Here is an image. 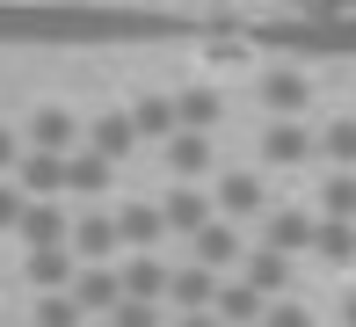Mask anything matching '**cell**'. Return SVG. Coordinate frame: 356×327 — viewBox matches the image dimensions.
Masks as SVG:
<instances>
[{
    "label": "cell",
    "instance_id": "d6986e66",
    "mask_svg": "<svg viewBox=\"0 0 356 327\" xmlns=\"http://www.w3.org/2000/svg\"><path fill=\"white\" fill-rule=\"evenodd\" d=\"M168 168L182 175V189H189L204 168H211V138H204V131H175L168 138Z\"/></svg>",
    "mask_w": 356,
    "mask_h": 327
},
{
    "label": "cell",
    "instance_id": "603a6c76",
    "mask_svg": "<svg viewBox=\"0 0 356 327\" xmlns=\"http://www.w3.org/2000/svg\"><path fill=\"white\" fill-rule=\"evenodd\" d=\"M320 262H334V269H349L356 262V225H327V218H313V240H305Z\"/></svg>",
    "mask_w": 356,
    "mask_h": 327
},
{
    "label": "cell",
    "instance_id": "d4e9b609",
    "mask_svg": "<svg viewBox=\"0 0 356 327\" xmlns=\"http://www.w3.org/2000/svg\"><path fill=\"white\" fill-rule=\"evenodd\" d=\"M29 284H37V291H66L73 284V255L66 248H37V255H29Z\"/></svg>",
    "mask_w": 356,
    "mask_h": 327
},
{
    "label": "cell",
    "instance_id": "7c38bea8",
    "mask_svg": "<svg viewBox=\"0 0 356 327\" xmlns=\"http://www.w3.org/2000/svg\"><path fill=\"white\" fill-rule=\"evenodd\" d=\"M189 248H197V269H233V262L240 255H248V248H240V233H233V225H225V218H211V225H204V233H189Z\"/></svg>",
    "mask_w": 356,
    "mask_h": 327
},
{
    "label": "cell",
    "instance_id": "e0dca14e",
    "mask_svg": "<svg viewBox=\"0 0 356 327\" xmlns=\"http://www.w3.org/2000/svg\"><path fill=\"white\" fill-rule=\"evenodd\" d=\"M168 109H175V131H204V138H211V124H218V95H211V88L168 95Z\"/></svg>",
    "mask_w": 356,
    "mask_h": 327
},
{
    "label": "cell",
    "instance_id": "7a4b0ae2",
    "mask_svg": "<svg viewBox=\"0 0 356 327\" xmlns=\"http://www.w3.org/2000/svg\"><path fill=\"white\" fill-rule=\"evenodd\" d=\"M254 44H277V51H356V15L305 8V15H284V22H262Z\"/></svg>",
    "mask_w": 356,
    "mask_h": 327
},
{
    "label": "cell",
    "instance_id": "4dcf8cb0",
    "mask_svg": "<svg viewBox=\"0 0 356 327\" xmlns=\"http://www.w3.org/2000/svg\"><path fill=\"white\" fill-rule=\"evenodd\" d=\"M15 218H22V189L0 182V233H15Z\"/></svg>",
    "mask_w": 356,
    "mask_h": 327
},
{
    "label": "cell",
    "instance_id": "3957f363",
    "mask_svg": "<svg viewBox=\"0 0 356 327\" xmlns=\"http://www.w3.org/2000/svg\"><path fill=\"white\" fill-rule=\"evenodd\" d=\"M15 189H22V204H58L66 196V160L58 153H22L15 160Z\"/></svg>",
    "mask_w": 356,
    "mask_h": 327
},
{
    "label": "cell",
    "instance_id": "44dd1931",
    "mask_svg": "<svg viewBox=\"0 0 356 327\" xmlns=\"http://www.w3.org/2000/svg\"><path fill=\"white\" fill-rule=\"evenodd\" d=\"M66 145H73V117L66 109H37V117H29V153H58L66 160Z\"/></svg>",
    "mask_w": 356,
    "mask_h": 327
},
{
    "label": "cell",
    "instance_id": "ffe728a7",
    "mask_svg": "<svg viewBox=\"0 0 356 327\" xmlns=\"http://www.w3.org/2000/svg\"><path fill=\"white\" fill-rule=\"evenodd\" d=\"M305 153H313V131L305 124H269L262 131V160H277V168H298Z\"/></svg>",
    "mask_w": 356,
    "mask_h": 327
},
{
    "label": "cell",
    "instance_id": "1f68e13d",
    "mask_svg": "<svg viewBox=\"0 0 356 327\" xmlns=\"http://www.w3.org/2000/svg\"><path fill=\"white\" fill-rule=\"evenodd\" d=\"M15 160H22V145H15V131L0 124V175H15Z\"/></svg>",
    "mask_w": 356,
    "mask_h": 327
},
{
    "label": "cell",
    "instance_id": "8992f818",
    "mask_svg": "<svg viewBox=\"0 0 356 327\" xmlns=\"http://www.w3.org/2000/svg\"><path fill=\"white\" fill-rule=\"evenodd\" d=\"M262 102L277 109V124H298V117H305V102H313V88H305L298 65H277V73H262Z\"/></svg>",
    "mask_w": 356,
    "mask_h": 327
},
{
    "label": "cell",
    "instance_id": "83f0119b",
    "mask_svg": "<svg viewBox=\"0 0 356 327\" xmlns=\"http://www.w3.org/2000/svg\"><path fill=\"white\" fill-rule=\"evenodd\" d=\"M37 327H80V313H73L66 291H44V298H37Z\"/></svg>",
    "mask_w": 356,
    "mask_h": 327
},
{
    "label": "cell",
    "instance_id": "52a82bcc",
    "mask_svg": "<svg viewBox=\"0 0 356 327\" xmlns=\"http://www.w3.org/2000/svg\"><path fill=\"white\" fill-rule=\"evenodd\" d=\"M66 225H73V211H66V204H22L15 233H22V240H29V255H37V248H66Z\"/></svg>",
    "mask_w": 356,
    "mask_h": 327
},
{
    "label": "cell",
    "instance_id": "5b68a950",
    "mask_svg": "<svg viewBox=\"0 0 356 327\" xmlns=\"http://www.w3.org/2000/svg\"><path fill=\"white\" fill-rule=\"evenodd\" d=\"M254 218V211H269V189H262V175H248V168H233L218 182V196H211V218Z\"/></svg>",
    "mask_w": 356,
    "mask_h": 327
},
{
    "label": "cell",
    "instance_id": "484cf974",
    "mask_svg": "<svg viewBox=\"0 0 356 327\" xmlns=\"http://www.w3.org/2000/svg\"><path fill=\"white\" fill-rule=\"evenodd\" d=\"M109 175H117V168H102L95 153H66V189H73V196H102Z\"/></svg>",
    "mask_w": 356,
    "mask_h": 327
},
{
    "label": "cell",
    "instance_id": "30bf717a",
    "mask_svg": "<svg viewBox=\"0 0 356 327\" xmlns=\"http://www.w3.org/2000/svg\"><path fill=\"white\" fill-rule=\"evenodd\" d=\"M160 211V233H204L211 225V196L204 189H168V204H153Z\"/></svg>",
    "mask_w": 356,
    "mask_h": 327
},
{
    "label": "cell",
    "instance_id": "5bb4252c",
    "mask_svg": "<svg viewBox=\"0 0 356 327\" xmlns=\"http://www.w3.org/2000/svg\"><path fill=\"white\" fill-rule=\"evenodd\" d=\"M131 124H124V109H109V117H95L88 124V153L102 160V168H117V160H131Z\"/></svg>",
    "mask_w": 356,
    "mask_h": 327
},
{
    "label": "cell",
    "instance_id": "8fae6325",
    "mask_svg": "<svg viewBox=\"0 0 356 327\" xmlns=\"http://www.w3.org/2000/svg\"><path fill=\"white\" fill-rule=\"evenodd\" d=\"M117 291L131 305H160V291H168V262H160V255H131V269H117Z\"/></svg>",
    "mask_w": 356,
    "mask_h": 327
},
{
    "label": "cell",
    "instance_id": "6da1fadb",
    "mask_svg": "<svg viewBox=\"0 0 356 327\" xmlns=\"http://www.w3.org/2000/svg\"><path fill=\"white\" fill-rule=\"evenodd\" d=\"M175 15H131V8H0V44H109V37H160Z\"/></svg>",
    "mask_w": 356,
    "mask_h": 327
},
{
    "label": "cell",
    "instance_id": "277c9868",
    "mask_svg": "<svg viewBox=\"0 0 356 327\" xmlns=\"http://www.w3.org/2000/svg\"><path fill=\"white\" fill-rule=\"evenodd\" d=\"M66 255H80L88 269H102V262L117 255V225H109L102 211H73V225H66Z\"/></svg>",
    "mask_w": 356,
    "mask_h": 327
},
{
    "label": "cell",
    "instance_id": "4fadbf2b",
    "mask_svg": "<svg viewBox=\"0 0 356 327\" xmlns=\"http://www.w3.org/2000/svg\"><path fill=\"white\" fill-rule=\"evenodd\" d=\"M160 298H175L182 313H211L218 276H211V269H197V262H189V269H168V291H160Z\"/></svg>",
    "mask_w": 356,
    "mask_h": 327
},
{
    "label": "cell",
    "instance_id": "ba28073f",
    "mask_svg": "<svg viewBox=\"0 0 356 327\" xmlns=\"http://www.w3.org/2000/svg\"><path fill=\"white\" fill-rule=\"evenodd\" d=\"M66 298H73V313L88 320V313H117V269H73V284H66Z\"/></svg>",
    "mask_w": 356,
    "mask_h": 327
},
{
    "label": "cell",
    "instance_id": "ac0fdd59",
    "mask_svg": "<svg viewBox=\"0 0 356 327\" xmlns=\"http://www.w3.org/2000/svg\"><path fill=\"white\" fill-rule=\"evenodd\" d=\"M124 124H131V138H160V145L175 138V109H168V95H138V102L124 109Z\"/></svg>",
    "mask_w": 356,
    "mask_h": 327
},
{
    "label": "cell",
    "instance_id": "4316f807",
    "mask_svg": "<svg viewBox=\"0 0 356 327\" xmlns=\"http://www.w3.org/2000/svg\"><path fill=\"white\" fill-rule=\"evenodd\" d=\"M320 211H327V225H356V175H327Z\"/></svg>",
    "mask_w": 356,
    "mask_h": 327
},
{
    "label": "cell",
    "instance_id": "7402d4cb",
    "mask_svg": "<svg viewBox=\"0 0 356 327\" xmlns=\"http://www.w3.org/2000/svg\"><path fill=\"white\" fill-rule=\"evenodd\" d=\"M305 240H313V218H305V211H269V240H262L269 255H284V262H291Z\"/></svg>",
    "mask_w": 356,
    "mask_h": 327
},
{
    "label": "cell",
    "instance_id": "f546056e",
    "mask_svg": "<svg viewBox=\"0 0 356 327\" xmlns=\"http://www.w3.org/2000/svg\"><path fill=\"white\" fill-rule=\"evenodd\" d=\"M262 327H313V313L291 305V298H277V305H262Z\"/></svg>",
    "mask_w": 356,
    "mask_h": 327
},
{
    "label": "cell",
    "instance_id": "9a60e30c",
    "mask_svg": "<svg viewBox=\"0 0 356 327\" xmlns=\"http://www.w3.org/2000/svg\"><path fill=\"white\" fill-rule=\"evenodd\" d=\"M109 225H117V248H131V255H153V240H160V211L153 204H124Z\"/></svg>",
    "mask_w": 356,
    "mask_h": 327
},
{
    "label": "cell",
    "instance_id": "836d02e7",
    "mask_svg": "<svg viewBox=\"0 0 356 327\" xmlns=\"http://www.w3.org/2000/svg\"><path fill=\"white\" fill-rule=\"evenodd\" d=\"M342 327H356V291H349V298H342Z\"/></svg>",
    "mask_w": 356,
    "mask_h": 327
},
{
    "label": "cell",
    "instance_id": "9c48e42d",
    "mask_svg": "<svg viewBox=\"0 0 356 327\" xmlns=\"http://www.w3.org/2000/svg\"><path fill=\"white\" fill-rule=\"evenodd\" d=\"M240 262H248V269H240V284H248V291H254L262 305H277L284 291H291V262H284V255L254 248V255H240Z\"/></svg>",
    "mask_w": 356,
    "mask_h": 327
},
{
    "label": "cell",
    "instance_id": "f1b7e54d",
    "mask_svg": "<svg viewBox=\"0 0 356 327\" xmlns=\"http://www.w3.org/2000/svg\"><path fill=\"white\" fill-rule=\"evenodd\" d=\"M109 327H160V305H131V298H117Z\"/></svg>",
    "mask_w": 356,
    "mask_h": 327
},
{
    "label": "cell",
    "instance_id": "d6a6232c",
    "mask_svg": "<svg viewBox=\"0 0 356 327\" xmlns=\"http://www.w3.org/2000/svg\"><path fill=\"white\" fill-rule=\"evenodd\" d=\"M175 327H218L211 313H182V320H175Z\"/></svg>",
    "mask_w": 356,
    "mask_h": 327
},
{
    "label": "cell",
    "instance_id": "2e32d148",
    "mask_svg": "<svg viewBox=\"0 0 356 327\" xmlns=\"http://www.w3.org/2000/svg\"><path fill=\"white\" fill-rule=\"evenodd\" d=\"M211 320H218V327H262V298H254V291L233 276V284H218V298H211Z\"/></svg>",
    "mask_w": 356,
    "mask_h": 327
},
{
    "label": "cell",
    "instance_id": "cb8c5ba5",
    "mask_svg": "<svg viewBox=\"0 0 356 327\" xmlns=\"http://www.w3.org/2000/svg\"><path fill=\"white\" fill-rule=\"evenodd\" d=\"M313 153H327L334 175H356V117H334V124L313 138Z\"/></svg>",
    "mask_w": 356,
    "mask_h": 327
}]
</instances>
